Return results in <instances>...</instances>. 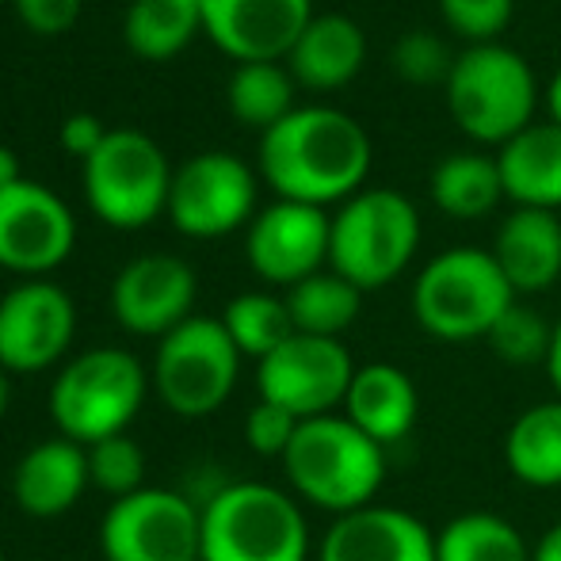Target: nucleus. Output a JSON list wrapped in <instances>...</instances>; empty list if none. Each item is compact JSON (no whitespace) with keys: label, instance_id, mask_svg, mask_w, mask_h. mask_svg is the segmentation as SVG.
Instances as JSON below:
<instances>
[{"label":"nucleus","instance_id":"9b49d317","mask_svg":"<svg viewBox=\"0 0 561 561\" xmlns=\"http://www.w3.org/2000/svg\"><path fill=\"white\" fill-rule=\"evenodd\" d=\"M352 378V352L344 347V340L329 336L295 333L267 359L256 363L260 401L287 409L298 421H313V416H329L336 409H344Z\"/></svg>","mask_w":561,"mask_h":561},{"label":"nucleus","instance_id":"a19ab883","mask_svg":"<svg viewBox=\"0 0 561 561\" xmlns=\"http://www.w3.org/2000/svg\"><path fill=\"white\" fill-rule=\"evenodd\" d=\"M547 112H550V123L561 126V69L554 73V81L547 84Z\"/></svg>","mask_w":561,"mask_h":561},{"label":"nucleus","instance_id":"79ce46f5","mask_svg":"<svg viewBox=\"0 0 561 561\" xmlns=\"http://www.w3.org/2000/svg\"><path fill=\"white\" fill-rule=\"evenodd\" d=\"M8 405H12V382H8V370L0 367V416L8 413Z\"/></svg>","mask_w":561,"mask_h":561},{"label":"nucleus","instance_id":"2eb2a0df","mask_svg":"<svg viewBox=\"0 0 561 561\" xmlns=\"http://www.w3.org/2000/svg\"><path fill=\"white\" fill-rule=\"evenodd\" d=\"M333 218L310 203L275 199L249 222L244 256L252 272L275 287H295L310 275L325 272Z\"/></svg>","mask_w":561,"mask_h":561},{"label":"nucleus","instance_id":"ea45409f","mask_svg":"<svg viewBox=\"0 0 561 561\" xmlns=\"http://www.w3.org/2000/svg\"><path fill=\"white\" fill-rule=\"evenodd\" d=\"M547 375H550V386H554L558 398H561V318H558V325H554V336H550Z\"/></svg>","mask_w":561,"mask_h":561},{"label":"nucleus","instance_id":"20e7f679","mask_svg":"<svg viewBox=\"0 0 561 561\" xmlns=\"http://www.w3.org/2000/svg\"><path fill=\"white\" fill-rule=\"evenodd\" d=\"M199 561H310L302 504L264 481H233L203 504Z\"/></svg>","mask_w":561,"mask_h":561},{"label":"nucleus","instance_id":"4c0bfd02","mask_svg":"<svg viewBox=\"0 0 561 561\" xmlns=\"http://www.w3.org/2000/svg\"><path fill=\"white\" fill-rule=\"evenodd\" d=\"M20 180H27L23 176L20 153L8 149V146H0V187H12V184H20Z\"/></svg>","mask_w":561,"mask_h":561},{"label":"nucleus","instance_id":"c756f323","mask_svg":"<svg viewBox=\"0 0 561 561\" xmlns=\"http://www.w3.org/2000/svg\"><path fill=\"white\" fill-rule=\"evenodd\" d=\"M222 325L229 340L237 344L241 355L252 359H267L279 344H287L295 336V321H290L287 298H275L267 290H249V295H237L226 306Z\"/></svg>","mask_w":561,"mask_h":561},{"label":"nucleus","instance_id":"b1692460","mask_svg":"<svg viewBox=\"0 0 561 561\" xmlns=\"http://www.w3.org/2000/svg\"><path fill=\"white\" fill-rule=\"evenodd\" d=\"M504 466L527 489L561 485V398L539 401L512 421L504 436Z\"/></svg>","mask_w":561,"mask_h":561},{"label":"nucleus","instance_id":"9d476101","mask_svg":"<svg viewBox=\"0 0 561 561\" xmlns=\"http://www.w3.org/2000/svg\"><path fill=\"white\" fill-rule=\"evenodd\" d=\"M104 561H199L203 508L172 489H138L100 519Z\"/></svg>","mask_w":561,"mask_h":561},{"label":"nucleus","instance_id":"c85d7f7f","mask_svg":"<svg viewBox=\"0 0 561 561\" xmlns=\"http://www.w3.org/2000/svg\"><path fill=\"white\" fill-rule=\"evenodd\" d=\"M226 100L237 123L267 134L295 112V77L279 61H244L229 77Z\"/></svg>","mask_w":561,"mask_h":561},{"label":"nucleus","instance_id":"4be33fe9","mask_svg":"<svg viewBox=\"0 0 561 561\" xmlns=\"http://www.w3.org/2000/svg\"><path fill=\"white\" fill-rule=\"evenodd\" d=\"M363 61H367V35L344 12L313 15L287 54V69L295 84L310 92H336L352 84Z\"/></svg>","mask_w":561,"mask_h":561},{"label":"nucleus","instance_id":"f8f14e48","mask_svg":"<svg viewBox=\"0 0 561 561\" xmlns=\"http://www.w3.org/2000/svg\"><path fill=\"white\" fill-rule=\"evenodd\" d=\"M256 210V176L233 153H195L172 176L169 218L180 233L199 237H226L241 229Z\"/></svg>","mask_w":561,"mask_h":561},{"label":"nucleus","instance_id":"37998d69","mask_svg":"<svg viewBox=\"0 0 561 561\" xmlns=\"http://www.w3.org/2000/svg\"><path fill=\"white\" fill-rule=\"evenodd\" d=\"M0 561H4V550H0Z\"/></svg>","mask_w":561,"mask_h":561},{"label":"nucleus","instance_id":"5701e85b","mask_svg":"<svg viewBox=\"0 0 561 561\" xmlns=\"http://www.w3.org/2000/svg\"><path fill=\"white\" fill-rule=\"evenodd\" d=\"M504 180V199L516 207L558 210L561 207V126L531 123L524 134L504 141L496 153Z\"/></svg>","mask_w":561,"mask_h":561},{"label":"nucleus","instance_id":"412c9836","mask_svg":"<svg viewBox=\"0 0 561 561\" xmlns=\"http://www.w3.org/2000/svg\"><path fill=\"white\" fill-rule=\"evenodd\" d=\"M344 416L378 447H393L416 428L421 393L398 363H363L347 386Z\"/></svg>","mask_w":561,"mask_h":561},{"label":"nucleus","instance_id":"1a4fd4ad","mask_svg":"<svg viewBox=\"0 0 561 561\" xmlns=\"http://www.w3.org/2000/svg\"><path fill=\"white\" fill-rule=\"evenodd\" d=\"M172 176L169 157L149 134L112 130L84 161V199L100 222L141 229L157 215H169Z\"/></svg>","mask_w":561,"mask_h":561},{"label":"nucleus","instance_id":"6e6552de","mask_svg":"<svg viewBox=\"0 0 561 561\" xmlns=\"http://www.w3.org/2000/svg\"><path fill=\"white\" fill-rule=\"evenodd\" d=\"M241 352L229 340L222 318H187L161 336L153 359V390L161 405L187 421L210 416L233 398Z\"/></svg>","mask_w":561,"mask_h":561},{"label":"nucleus","instance_id":"bb28decb","mask_svg":"<svg viewBox=\"0 0 561 561\" xmlns=\"http://www.w3.org/2000/svg\"><path fill=\"white\" fill-rule=\"evenodd\" d=\"M283 298H287L295 333H306V336L340 340L355 325V318H359V310H363V290L352 287V283L336 272L310 275V279L295 283Z\"/></svg>","mask_w":561,"mask_h":561},{"label":"nucleus","instance_id":"e433bc0d","mask_svg":"<svg viewBox=\"0 0 561 561\" xmlns=\"http://www.w3.org/2000/svg\"><path fill=\"white\" fill-rule=\"evenodd\" d=\"M107 134H112V130H107V126L100 123L96 115L77 112V115H69L66 123H61V146H66V153L89 161V157L96 153L100 146H104Z\"/></svg>","mask_w":561,"mask_h":561},{"label":"nucleus","instance_id":"39448f33","mask_svg":"<svg viewBox=\"0 0 561 561\" xmlns=\"http://www.w3.org/2000/svg\"><path fill=\"white\" fill-rule=\"evenodd\" d=\"M421 249V210L393 187H367L340 203L329 233V272L352 287L382 290L401 279Z\"/></svg>","mask_w":561,"mask_h":561},{"label":"nucleus","instance_id":"4468645a","mask_svg":"<svg viewBox=\"0 0 561 561\" xmlns=\"http://www.w3.org/2000/svg\"><path fill=\"white\" fill-rule=\"evenodd\" d=\"M77 222L73 210L35 180L0 187V267L43 279L73 252Z\"/></svg>","mask_w":561,"mask_h":561},{"label":"nucleus","instance_id":"cd10ccee","mask_svg":"<svg viewBox=\"0 0 561 561\" xmlns=\"http://www.w3.org/2000/svg\"><path fill=\"white\" fill-rule=\"evenodd\" d=\"M531 550L524 531L496 512H462L436 535V561H531Z\"/></svg>","mask_w":561,"mask_h":561},{"label":"nucleus","instance_id":"2f4dec72","mask_svg":"<svg viewBox=\"0 0 561 561\" xmlns=\"http://www.w3.org/2000/svg\"><path fill=\"white\" fill-rule=\"evenodd\" d=\"M89 450V478L100 493H107L112 501L146 489V450L134 444L130 436H107L100 444L84 447Z\"/></svg>","mask_w":561,"mask_h":561},{"label":"nucleus","instance_id":"393cba45","mask_svg":"<svg viewBox=\"0 0 561 561\" xmlns=\"http://www.w3.org/2000/svg\"><path fill=\"white\" fill-rule=\"evenodd\" d=\"M432 203L444 210L447 218L458 222H478V218L493 215L496 203L504 199V180L496 169V157L485 153H450L432 169L428 180Z\"/></svg>","mask_w":561,"mask_h":561},{"label":"nucleus","instance_id":"f257e3e1","mask_svg":"<svg viewBox=\"0 0 561 561\" xmlns=\"http://www.w3.org/2000/svg\"><path fill=\"white\" fill-rule=\"evenodd\" d=\"M370 138L340 107H295L260 141V172L279 199L347 203L370 172Z\"/></svg>","mask_w":561,"mask_h":561},{"label":"nucleus","instance_id":"aec40b11","mask_svg":"<svg viewBox=\"0 0 561 561\" xmlns=\"http://www.w3.org/2000/svg\"><path fill=\"white\" fill-rule=\"evenodd\" d=\"M493 260L519 295H542L561 279V218L558 210L516 207L496 229Z\"/></svg>","mask_w":561,"mask_h":561},{"label":"nucleus","instance_id":"423d86ee","mask_svg":"<svg viewBox=\"0 0 561 561\" xmlns=\"http://www.w3.org/2000/svg\"><path fill=\"white\" fill-rule=\"evenodd\" d=\"M444 92L458 130L485 146H504L524 134L539 104L535 69L504 43L466 46L455 58Z\"/></svg>","mask_w":561,"mask_h":561},{"label":"nucleus","instance_id":"58836bf2","mask_svg":"<svg viewBox=\"0 0 561 561\" xmlns=\"http://www.w3.org/2000/svg\"><path fill=\"white\" fill-rule=\"evenodd\" d=\"M531 561H561V524H554L539 542H535Z\"/></svg>","mask_w":561,"mask_h":561},{"label":"nucleus","instance_id":"dca6fc26","mask_svg":"<svg viewBox=\"0 0 561 561\" xmlns=\"http://www.w3.org/2000/svg\"><path fill=\"white\" fill-rule=\"evenodd\" d=\"M195 272L180 256L149 252L115 275L112 313L134 336H169L187 318H195Z\"/></svg>","mask_w":561,"mask_h":561},{"label":"nucleus","instance_id":"c03bdc74","mask_svg":"<svg viewBox=\"0 0 561 561\" xmlns=\"http://www.w3.org/2000/svg\"><path fill=\"white\" fill-rule=\"evenodd\" d=\"M0 4H4V0H0Z\"/></svg>","mask_w":561,"mask_h":561},{"label":"nucleus","instance_id":"7c9ffc66","mask_svg":"<svg viewBox=\"0 0 561 561\" xmlns=\"http://www.w3.org/2000/svg\"><path fill=\"white\" fill-rule=\"evenodd\" d=\"M550 336H554V325H547V318H542L539 310L512 302V310L496 321L493 333L485 336V344L493 347L496 359H504L508 367H535V363L547 367Z\"/></svg>","mask_w":561,"mask_h":561},{"label":"nucleus","instance_id":"f03ea898","mask_svg":"<svg viewBox=\"0 0 561 561\" xmlns=\"http://www.w3.org/2000/svg\"><path fill=\"white\" fill-rule=\"evenodd\" d=\"M283 473L298 501L333 516L375 504L386 481V447L363 436L344 413L302 421L283 455Z\"/></svg>","mask_w":561,"mask_h":561},{"label":"nucleus","instance_id":"c9c22d12","mask_svg":"<svg viewBox=\"0 0 561 561\" xmlns=\"http://www.w3.org/2000/svg\"><path fill=\"white\" fill-rule=\"evenodd\" d=\"M23 27L35 35H66L81 20L84 0H12Z\"/></svg>","mask_w":561,"mask_h":561},{"label":"nucleus","instance_id":"7ed1b4c3","mask_svg":"<svg viewBox=\"0 0 561 561\" xmlns=\"http://www.w3.org/2000/svg\"><path fill=\"white\" fill-rule=\"evenodd\" d=\"M519 302L493 252L458 244L421 267L413 283V318L444 344L485 340L493 325Z\"/></svg>","mask_w":561,"mask_h":561},{"label":"nucleus","instance_id":"ddd939ff","mask_svg":"<svg viewBox=\"0 0 561 561\" xmlns=\"http://www.w3.org/2000/svg\"><path fill=\"white\" fill-rule=\"evenodd\" d=\"M77 333L73 298L46 279H23L0 298V367L8 375L50 370Z\"/></svg>","mask_w":561,"mask_h":561},{"label":"nucleus","instance_id":"0eeeda50","mask_svg":"<svg viewBox=\"0 0 561 561\" xmlns=\"http://www.w3.org/2000/svg\"><path fill=\"white\" fill-rule=\"evenodd\" d=\"M146 367L123 347H89L69 359L50 386V416L66 439L92 447L123 436L146 405Z\"/></svg>","mask_w":561,"mask_h":561},{"label":"nucleus","instance_id":"6ab92c4d","mask_svg":"<svg viewBox=\"0 0 561 561\" xmlns=\"http://www.w3.org/2000/svg\"><path fill=\"white\" fill-rule=\"evenodd\" d=\"M89 485V450L66 436L35 444L12 470L15 504L35 519L66 516Z\"/></svg>","mask_w":561,"mask_h":561},{"label":"nucleus","instance_id":"f3484780","mask_svg":"<svg viewBox=\"0 0 561 561\" xmlns=\"http://www.w3.org/2000/svg\"><path fill=\"white\" fill-rule=\"evenodd\" d=\"M199 4L203 31L237 66L287 58L306 23L313 20V0H199Z\"/></svg>","mask_w":561,"mask_h":561},{"label":"nucleus","instance_id":"473e14b6","mask_svg":"<svg viewBox=\"0 0 561 561\" xmlns=\"http://www.w3.org/2000/svg\"><path fill=\"white\" fill-rule=\"evenodd\" d=\"M458 54L450 50L439 35L432 31H405V35L393 43L390 66L413 89H432V84H447L450 69H455Z\"/></svg>","mask_w":561,"mask_h":561},{"label":"nucleus","instance_id":"a211bd4d","mask_svg":"<svg viewBox=\"0 0 561 561\" xmlns=\"http://www.w3.org/2000/svg\"><path fill=\"white\" fill-rule=\"evenodd\" d=\"M318 561H436V531L413 512L375 501L333 519Z\"/></svg>","mask_w":561,"mask_h":561},{"label":"nucleus","instance_id":"f704fd0d","mask_svg":"<svg viewBox=\"0 0 561 561\" xmlns=\"http://www.w3.org/2000/svg\"><path fill=\"white\" fill-rule=\"evenodd\" d=\"M298 416H290L287 409L272 405V401H256L244 416V444L256 450L260 458H283L298 432Z\"/></svg>","mask_w":561,"mask_h":561},{"label":"nucleus","instance_id":"72a5a7b5","mask_svg":"<svg viewBox=\"0 0 561 561\" xmlns=\"http://www.w3.org/2000/svg\"><path fill=\"white\" fill-rule=\"evenodd\" d=\"M512 12H516V0H439L444 23L470 46L496 43L512 23Z\"/></svg>","mask_w":561,"mask_h":561},{"label":"nucleus","instance_id":"a878e982","mask_svg":"<svg viewBox=\"0 0 561 561\" xmlns=\"http://www.w3.org/2000/svg\"><path fill=\"white\" fill-rule=\"evenodd\" d=\"M203 27L199 0H130L123 38L130 54L146 61H169Z\"/></svg>","mask_w":561,"mask_h":561}]
</instances>
